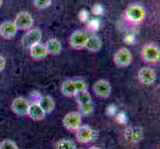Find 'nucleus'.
<instances>
[{"mask_svg": "<svg viewBox=\"0 0 160 149\" xmlns=\"http://www.w3.org/2000/svg\"><path fill=\"white\" fill-rule=\"evenodd\" d=\"M42 39V32L39 28H33L29 30L22 38V45L26 48H30L32 45L40 43Z\"/></svg>", "mask_w": 160, "mask_h": 149, "instance_id": "obj_9", "label": "nucleus"}, {"mask_svg": "<svg viewBox=\"0 0 160 149\" xmlns=\"http://www.w3.org/2000/svg\"><path fill=\"white\" fill-rule=\"evenodd\" d=\"M61 92L65 97H74L76 95V89L74 85V80H66L61 86Z\"/></svg>", "mask_w": 160, "mask_h": 149, "instance_id": "obj_18", "label": "nucleus"}, {"mask_svg": "<svg viewBox=\"0 0 160 149\" xmlns=\"http://www.w3.org/2000/svg\"><path fill=\"white\" fill-rule=\"evenodd\" d=\"M56 149H77L75 143L70 139H61L57 142Z\"/></svg>", "mask_w": 160, "mask_h": 149, "instance_id": "obj_20", "label": "nucleus"}, {"mask_svg": "<svg viewBox=\"0 0 160 149\" xmlns=\"http://www.w3.org/2000/svg\"><path fill=\"white\" fill-rule=\"evenodd\" d=\"M138 80L141 84L150 86L156 81V73L149 67H143L138 71Z\"/></svg>", "mask_w": 160, "mask_h": 149, "instance_id": "obj_11", "label": "nucleus"}, {"mask_svg": "<svg viewBox=\"0 0 160 149\" xmlns=\"http://www.w3.org/2000/svg\"><path fill=\"white\" fill-rule=\"evenodd\" d=\"M0 149H19L16 143L10 139H5L0 142Z\"/></svg>", "mask_w": 160, "mask_h": 149, "instance_id": "obj_24", "label": "nucleus"}, {"mask_svg": "<svg viewBox=\"0 0 160 149\" xmlns=\"http://www.w3.org/2000/svg\"><path fill=\"white\" fill-rule=\"evenodd\" d=\"M130 134L132 140H134V142H138L142 138V130L139 127L132 128V133Z\"/></svg>", "mask_w": 160, "mask_h": 149, "instance_id": "obj_25", "label": "nucleus"}, {"mask_svg": "<svg viewBox=\"0 0 160 149\" xmlns=\"http://www.w3.org/2000/svg\"><path fill=\"white\" fill-rule=\"evenodd\" d=\"M95 130L90 125H81L76 130V139L80 143H89L95 139Z\"/></svg>", "mask_w": 160, "mask_h": 149, "instance_id": "obj_7", "label": "nucleus"}, {"mask_svg": "<svg viewBox=\"0 0 160 149\" xmlns=\"http://www.w3.org/2000/svg\"><path fill=\"white\" fill-rule=\"evenodd\" d=\"M146 12L145 9L139 4H131L125 9L124 17L129 23L133 25L141 24L145 19Z\"/></svg>", "mask_w": 160, "mask_h": 149, "instance_id": "obj_1", "label": "nucleus"}, {"mask_svg": "<svg viewBox=\"0 0 160 149\" xmlns=\"http://www.w3.org/2000/svg\"><path fill=\"white\" fill-rule=\"evenodd\" d=\"M45 47L48 55H52V56H57L62 51V45H61L60 41L55 38L48 40L45 44Z\"/></svg>", "mask_w": 160, "mask_h": 149, "instance_id": "obj_16", "label": "nucleus"}, {"mask_svg": "<svg viewBox=\"0 0 160 149\" xmlns=\"http://www.w3.org/2000/svg\"><path fill=\"white\" fill-rule=\"evenodd\" d=\"M74 85H75V89L76 92H82V91H88V84L85 80L82 79H78V80H74Z\"/></svg>", "mask_w": 160, "mask_h": 149, "instance_id": "obj_22", "label": "nucleus"}, {"mask_svg": "<svg viewBox=\"0 0 160 149\" xmlns=\"http://www.w3.org/2000/svg\"><path fill=\"white\" fill-rule=\"evenodd\" d=\"M5 66H6V60L4 57L0 56V72H2L5 69Z\"/></svg>", "mask_w": 160, "mask_h": 149, "instance_id": "obj_26", "label": "nucleus"}, {"mask_svg": "<svg viewBox=\"0 0 160 149\" xmlns=\"http://www.w3.org/2000/svg\"><path fill=\"white\" fill-rule=\"evenodd\" d=\"M92 91L96 93V96L107 98L110 96V92H112V86H110V82L108 81L102 79L95 82L92 87Z\"/></svg>", "mask_w": 160, "mask_h": 149, "instance_id": "obj_8", "label": "nucleus"}, {"mask_svg": "<svg viewBox=\"0 0 160 149\" xmlns=\"http://www.w3.org/2000/svg\"><path fill=\"white\" fill-rule=\"evenodd\" d=\"M79 109H80V113L82 114H85V115L91 114L93 112V104L92 102L79 104Z\"/></svg>", "mask_w": 160, "mask_h": 149, "instance_id": "obj_23", "label": "nucleus"}, {"mask_svg": "<svg viewBox=\"0 0 160 149\" xmlns=\"http://www.w3.org/2000/svg\"><path fill=\"white\" fill-rule=\"evenodd\" d=\"M113 62L118 68L128 67L132 62V54L128 48H120L115 52L113 56Z\"/></svg>", "mask_w": 160, "mask_h": 149, "instance_id": "obj_3", "label": "nucleus"}, {"mask_svg": "<svg viewBox=\"0 0 160 149\" xmlns=\"http://www.w3.org/2000/svg\"><path fill=\"white\" fill-rule=\"evenodd\" d=\"M140 57L146 63L156 64L160 61V49L156 44H145L141 49Z\"/></svg>", "mask_w": 160, "mask_h": 149, "instance_id": "obj_2", "label": "nucleus"}, {"mask_svg": "<svg viewBox=\"0 0 160 149\" xmlns=\"http://www.w3.org/2000/svg\"><path fill=\"white\" fill-rule=\"evenodd\" d=\"M13 23L15 24L17 29L28 30L32 27L33 23H34V19H33L32 15L28 11H21V12L16 15Z\"/></svg>", "mask_w": 160, "mask_h": 149, "instance_id": "obj_4", "label": "nucleus"}, {"mask_svg": "<svg viewBox=\"0 0 160 149\" xmlns=\"http://www.w3.org/2000/svg\"><path fill=\"white\" fill-rule=\"evenodd\" d=\"M102 42L98 36H91L89 37V39L87 41V44L85 48L90 52H98L102 49Z\"/></svg>", "mask_w": 160, "mask_h": 149, "instance_id": "obj_17", "label": "nucleus"}, {"mask_svg": "<svg viewBox=\"0 0 160 149\" xmlns=\"http://www.w3.org/2000/svg\"><path fill=\"white\" fill-rule=\"evenodd\" d=\"M88 39H89V35L86 32L77 30L71 34L69 43L72 48L76 50H81L85 48Z\"/></svg>", "mask_w": 160, "mask_h": 149, "instance_id": "obj_6", "label": "nucleus"}, {"mask_svg": "<svg viewBox=\"0 0 160 149\" xmlns=\"http://www.w3.org/2000/svg\"><path fill=\"white\" fill-rule=\"evenodd\" d=\"M16 28L13 21H4L0 24V36L5 40H11L17 34Z\"/></svg>", "mask_w": 160, "mask_h": 149, "instance_id": "obj_12", "label": "nucleus"}, {"mask_svg": "<svg viewBox=\"0 0 160 149\" xmlns=\"http://www.w3.org/2000/svg\"><path fill=\"white\" fill-rule=\"evenodd\" d=\"M74 97L76 98V102H78V104H85V103L92 102V97L88 91L76 92V95Z\"/></svg>", "mask_w": 160, "mask_h": 149, "instance_id": "obj_19", "label": "nucleus"}, {"mask_svg": "<svg viewBox=\"0 0 160 149\" xmlns=\"http://www.w3.org/2000/svg\"><path fill=\"white\" fill-rule=\"evenodd\" d=\"M89 149H101V148L100 147H97V146H92V147H91Z\"/></svg>", "mask_w": 160, "mask_h": 149, "instance_id": "obj_27", "label": "nucleus"}, {"mask_svg": "<svg viewBox=\"0 0 160 149\" xmlns=\"http://www.w3.org/2000/svg\"><path fill=\"white\" fill-rule=\"evenodd\" d=\"M63 125L69 130H77L82 125V115L79 112H71L63 118Z\"/></svg>", "mask_w": 160, "mask_h": 149, "instance_id": "obj_5", "label": "nucleus"}, {"mask_svg": "<svg viewBox=\"0 0 160 149\" xmlns=\"http://www.w3.org/2000/svg\"><path fill=\"white\" fill-rule=\"evenodd\" d=\"M27 115L33 119V120H36V121H39V120H43L46 117V113L44 112V110L40 107V106L38 104L37 102L34 103H31L29 106L28 108V113Z\"/></svg>", "mask_w": 160, "mask_h": 149, "instance_id": "obj_14", "label": "nucleus"}, {"mask_svg": "<svg viewBox=\"0 0 160 149\" xmlns=\"http://www.w3.org/2000/svg\"><path fill=\"white\" fill-rule=\"evenodd\" d=\"M29 49H30V55H31V57L34 59V60H42V59H45L47 57V55H48L46 47L42 43L34 44V45H32Z\"/></svg>", "mask_w": 160, "mask_h": 149, "instance_id": "obj_13", "label": "nucleus"}, {"mask_svg": "<svg viewBox=\"0 0 160 149\" xmlns=\"http://www.w3.org/2000/svg\"><path fill=\"white\" fill-rule=\"evenodd\" d=\"M33 4H34V6L37 9L43 10V9H46L51 6L52 0H34V1H33Z\"/></svg>", "mask_w": 160, "mask_h": 149, "instance_id": "obj_21", "label": "nucleus"}, {"mask_svg": "<svg viewBox=\"0 0 160 149\" xmlns=\"http://www.w3.org/2000/svg\"><path fill=\"white\" fill-rule=\"evenodd\" d=\"M40 106V107L44 110L45 113H50L55 109L56 103H55L54 98L50 96H43L40 97L39 102H37Z\"/></svg>", "mask_w": 160, "mask_h": 149, "instance_id": "obj_15", "label": "nucleus"}, {"mask_svg": "<svg viewBox=\"0 0 160 149\" xmlns=\"http://www.w3.org/2000/svg\"><path fill=\"white\" fill-rule=\"evenodd\" d=\"M30 103L28 102L26 98L19 97L13 99L12 103H11V109L14 113H16L17 115H27L28 113V108H29Z\"/></svg>", "mask_w": 160, "mask_h": 149, "instance_id": "obj_10", "label": "nucleus"}, {"mask_svg": "<svg viewBox=\"0 0 160 149\" xmlns=\"http://www.w3.org/2000/svg\"><path fill=\"white\" fill-rule=\"evenodd\" d=\"M2 4H3V0H0V8H1Z\"/></svg>", "mask_w": 160, "mask_h": 149, "instance_id": "obj_28", "label": "nucleus"}]
</instances>
